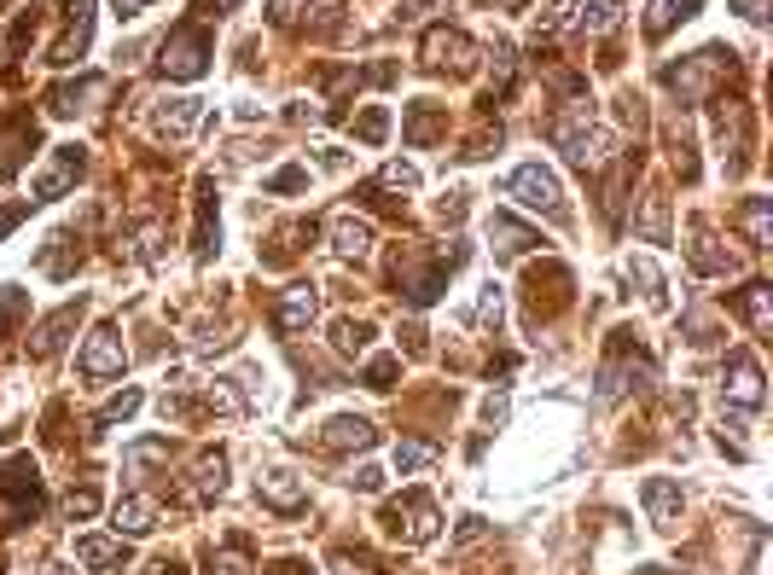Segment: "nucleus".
<instances>
[{"label":"nucleus","instance_id":"f257e3e1","mask_svg":"<svg viewBox=\"0 0 773 575\" xmlns=\"http://www.w3.org/2000/svg\"><path fill=\"white\" fill-rule=\"evenodd\" d=\"M501 187H506V198H518L524 209H541V216L564 221V187H558V175H553V169L524 163V169H512Z\"/></svg>","mask_w":773,"mask_h":575},{"label":"nucleus","instance_id":"f03ea898","mask_svg":"<svg viewBox=\"0 0 773 575\" xmlns=\"http://www.w3.org/2000/svg\"><path fill=\"white\" fill-rule=\"evenodd\" d=\"M210 70V36L198 23H180V30L163 41V76L169 82H198Z\"/></svg>","mask_w":773,"mask_h":575},{"label":"nucleus","instance_id":"7ed1b4c3","mask_svg":"<svg viewBox=\"0 0 773 575\" xmlns=\"http://www.w3.org/2000/svg\"><path fill=\"white\" fill-rule=\"evenodd\" d=\"M384 529H390L396 541H407V546H425V541H436L443 517H436V506L425 500V494H402V500L384 506Z\"/></svg>","mask_w":773,"mask_h":575},{"label":"nucleus","instance_id":"20e7f679","mask_svg":"<svg viewBox=\"0 0 773 575\" xmlns=\"http://www.w3.org/2000/svg\"><path fill=\"white\" fill-rule=\"evenodd\" d=\"M82 169H88V157H82V146H59L53 151V163H47L36 180H30V204H47V198H65L76 180H82Z\"/></svg>","mask_w":773,"mask_h":575},{"label":"nucleus","instance_id":"39448f33","mask_svg":"<svg viewBox=\"0 0 773 575\" xmlns=\"http://www.w3.org/2000/svg\"><path fill=\"white\" fill-rule=\"evenodd\" d=\"M721 396H727L733 407H744V413L762 407V366H756V355H733L727 360V373H721Z\"/></svg>","mask_w":773,"mask_h":575},{"label":"nucleus","instance_id":"423d86ee","mask_svg":"<svg viewBox=\"0 0 773 575\" xmlns=\"http://www.w3.org/2000/svg\"><path fill=\"white\" fill-rule=\"evenodd\" d=\"M76 366H82V378H93V384L117 378L122 373V337H117V326H99L82 344V360H76Z\"/></svg>","mask_w":773,"mask_h":575},{"label":"nucleus","instance_id":"0eeeda50","mask_svg":"<svg viewBox=\"0 0 773 575\" xmlns=\"http://www.w3.org/2000/svg\"><path fill=\"white\" fill-rule=\"evenodd\" d=\"M315 314H320V291H315V285H291V291L274 303V326L286 337H297V331L315 326Z\"/></svg>","mask_w":773,"mask_h":575},{"label":"nucleus","instance_id":"6e6552de","mask_svg":"<svg viewBox=\"0 0 773 575\" xmlns=\"http://www.w3.org/2000/svg\"><path fill=\"white\" fill-rule=\"evenodd\" d=\"M721 70H733V52L710 47V52H698V59H692L686 70H668V88H675L681 99H698L704 82H710V76H721Z\"/></svg>","mask_w":773,"mask_h":575},{"label":"nucleus","instance_id":"1a4fd4ad","mask_svg":"<svg viewBox=\"0 0 773 575\" xmlns=\"http://www.w3.org/2000/svg\"><path fill=\"white\" fill-rule=\"evenodd\" d=\"M640 500H646V512H652V523L663 535L681 529V488L668 477H646V483H640Z\"/></svg>","mask_w":773,"mask_h":575},{"label":"nucleus","instance_id":"9d476101","mask_svg":"<svg viewBox=\"0 0 773 575\" xmlns=\"http://www.w3.org/2000/svg\"><path fill=\"white\" fill-rule=\"evenodd\" d=\"M256 494H262V506L286 512V517H297L308 506V488L291 477V470H262V477H256Z\"/></svg>","mask_w":773,"mask_h":575},{"label":"nucleus","instance_id":"9b49d317","mask_svg":"<svg viewBox=\"0 0 773 575\" xmlns=\"http://www.w3.org/2000/svg\"><path fill=\"white\" fill-rule=\"evenodd\" d=\"M88 36H93V0H70V30L59 36V47L47 52L53 65H76L82 59V47H88Z\"/></svg>","mask_w":773,"mask_h":575},{"label":"nucleus","instance_id":"f8f14e48","mask_svg":"<svg viewBox=\"0 0 773 575\" xmlns=\"http://www.w3.org/2000/svg\"><path fill=\"white\" fill-rule=\"evenodd\" d=\"M331 250H338L344 261H367L373 256V221L338 216V221H331Z\"/></svg>","mask_w":773,"mask_h":575},{"label":"nucleus","instance_id":"ddd939ff","mask_svg":"<svg viewBox=\"0 0 773 575\" xmlns=\"http://www.w3.org/2000/svg\"><path fill=\"white\" fill-rule=\"evenodd\" d=\"M76 558L88 569H122L128 564V541L122 535H82L76 541Z\"/></svg>","mask_w":773,"mask_h":575},{"label":"nucleus","instance_id":"4468645a","mask_svg":"<svg viewBox=\"0 0 773 575\" xmlns=\"http://www.w3.org/2000/svg\"><path fill=\"white\" fill-rule=\"evenodd\" d=\"M158 529V506L146 500V494H128V500H117V535L122 541H140Z\"/></svg>","mask_w":773,"mask_h":575},{"label":"nucleus","instance_id":"2eb2a0df","mask_svg":"<svg viewBox=\"0 0 773 575\" xmlns=\"http://www.w3.org/2000/svg\"><path fill=\"white\" fill-rule=\"evenodd\" d=\"M488 245H495V256H524L535 245V232L524 221H512L506 209H495V216H488Z\"/></svg>","mask_w":773,"mask_h":575},{"label":"nucleus","instance_id":"dca6fc26","mask_svg":"<svg viewBox=\"0 0 773 575\" xmlns=\"http://www.w3.org/2000/svg\"><path fill=\"white\" fill-rule=\"evenodd\" d=\"M221 239V221H216V187L198 180V227H192V256H210Z\"/></svg>","mask_w":773,"mask_h":575},{"label":"nucleus","instance_id":"f3484780","mask_svg":"<svg viewBox=\"0 0 773 575\" xmlns=\"http://www.w3.org/2000/svg\"><path fill=\"white\" fill-rule=\"evenodd\" d=\"M151 117H158V128H163V135H192V128H198V117H204V99H158V111H151Z\"/></svg>","mask_w":773,"mask_h":575},{"label":"nucleus","instance_id":"a211bd4d","mask_svg":"<svg viewBox=\"0 0 773 575\" xmlns=\"http://www.w3.org/2000/svg\"><path fill=\"white\" fill-rule=\"evenodd\" d=\"M378 430L367 425V418H355V413H338L326 425V448H373Z\"/></svg>","mask_w":773,"mask_h":575},{"label":"nucleus","instance_id":"6ab92c4d","mask_svg":"<svg viewBox=\"0 0 773 575\" xmlns=\"http://www.w3.org/2000/svg\"><path fill=\"white\" fill-rule=\"evenodd\" d=\"M472 41L466 36H454V30H430L425 36V65H472Z\"/></svg>","mask_w":773,"mask_h":575},{"label":"nucleus","instance_id":"aec40b11","mask_svg":"<svg viewBox=\"0 0 773 575\" xmlns=\"http://www.w3.org/2000/svg\"><path fill=\"white\" fill-rule=\"evenodd\" d=\"M692 12H698V0H652V7H646V36L663 41V36L675 30V23H686Z\"/></svg>","mask_w":773,"mask_h":575},{"label":"nucleus","instance_id":"412c9836","mask_svg":"<svg viewBox=\"0 0 773 575\" xmlns=\"http://www.w3.org/2000/svg\"><path fill=\"white\" fill-rule=\"evenodd\" d=\"M76 314H82V303H65V308L53 314V320H41V326H36V344H30V349H36L41 360H47V355H59V344H65V331L76 326Z\"/></svg>","mask_w":773,"mask_h":575},{"label":"nucleus","instance_id":"4be33fe9","mask_svg":"<svg viewBox=\"0 0 773 575\" xmlns=\"http://www.w3.org/2000/svg\"><path fill=\"white\" fill-rule=\"evenodd\" d=\"M344 0H274V23H308V18H331Z\"/></svg>","mask_w":773,"mask_h":575},{"label":"nucleus","instance_id":"5701e85b","mask_svg":"<svg viewBox=\"0 0 773 575\" xmlns=\"http://www.w3.org/2000/svg\"><path fill=\"white\" fill-rule=\"evenodd\" d=\"M739 308H744V320H751V331H756V337H767V331H773V303H767V285H744V291H739Z\"/></svg>","mask_w":773,"mask_h":575},{"label":"nucleus","instance_id":"b1692460","mask_svg":"<svg viewBox=\"0 0 773 575\" xmlns=\"http://www.w3.org/2000/svg\"><path fill=\"white\" fill-rule=\"evenodd\" d=\"M459 326H472V331H483V326H501V285L488 279L483 291H477V308H466L459 314Z\"/></svg>","mask_w":773,"mask_h":575},{"label":"nucleus","instance_id":"393cba45","mask_svg":"<svg viewBox=\"0 0 773 575\" xmlns=\"http://www.w3.org/2000/svg\"><path fill=\"white\" fill-rule=\"evenodd\" d=\"M686 250H692V268H698V274H727V268H733V256H721L704 227L692 232V245H686Z\"/></svg>","mask_w":773,"mask_h":575},{"label":"nucleus","instance_id":"a878e982","mask_svg":"<svg viewBox=\"0 0 773 575\" xmlns=\"http://www.w3.org/2000/svg\"><path fill=\"white\" fill-rule=\"evenodd\" d=\"M623 23V0H587L582 7V30L587 36H605V30H616Z\"/></svg>","mask_w":773,"mask_h":575},{"label":"nucleus","instance_id":"bb28decb","mask_svg":"<svg viewBox=\"0 0 773 575\" xmlns=\"http://www.w3.org/2000/svg\"><path fill=\"white\" fill-rule=\"evenodd\" d=\"M367 344H373L367 320H331V349H338V355H360Z\"/></svg>","mask_w":773,"mask_h":575},{"label":"nucleus","instance_id":"cd10ccee","mask_svg":"<svg viewBox=\"0 0 773 575\" xmlns=\"http://www.w3.org/2000/svg\"><path fill=\"white\" fill-rule=\"evenodd\" d=\"M436 465V442H402L396 448V470L402 477H419V470H430Z\"/></svg>","mask_w":773,"mask_h":575},{"label":"nucleus","instance_id":"c85d7f7f","mask_svg":"<svg viewBox=\"0 0 773 575\" xmlns=\"http://www.w3.org/2000/svg\"><path fill=\"white\" fill-rule=\"evenodd\" d=\"M582 7V0H547V7L535 12V36H558L564 23H571V12Z\"/></svg>","mask_w":773,"mask_h":575},{"label":"nucleus","instance_id":"c756f323","mask_svg":"<svg viewBox=\"0 0 773 575\" xmlns=\"http://www.w3.org/2000/svg\"><path fill=\"white\" fill-rule=\"evenodd\" d=\"M204 500H216V494L227 488V459L221 454H210V459H198V483H192Z\"/></svg>","mask_w":773,"mask_h":575},{"label":"nucleus","instance_id":"7c9ffc66","mask_svg":"<svg viewBox=\"0 0 773 575\" xmlns=\"http://www.w3.org/2000/svg\"><path fill=\"white\" fill-rule=\"evenodd\" d=\"M23 308H30V297H23L18 285H0V337H12V326L23 320Z\"/></svg>","mask_w":773,"mask_h":575},{"label":"nucleus","instance_id":"2f4dec72","mask_svg":"<svg viewBox=\"0 0 773 575\" xmlns=\"http://www.w3.org/2000/svg\"><path fill=\"white\" fill-rule=\"evenodd\" d=\"M140 401H146L140 389H122V396H111L106 407H99V425H122V418H135V413H140Z\"/></svg>","mask_w":773,"mask_h":575},{"label":"nucleus","instance_id":"473e14b6","mask_svg":"<svg viewBox=\"0 0 773 575\" xmlns=\"http://www.w3.org/2000/svg\"><path fill=\"white\" fill-rule=\"evenodd\" d=\"M41 274H53V279L70 274V232H53V245L41 250Z\"/></svg>","mask_w":773,"mask_h":575},{"label":"nucleus","instance_id":"72a5a7b5","mask_svg":"<svg viewBox=\"0 0 773 575\" xmlns=\"http://www.w3.org/2000/svg\"><path fill=\"white\" fill-rule=\"evenodd\" d=\"M355 135L367 140V146H378L384 135H390V111H384V105H373V111H360V117H355Z\"/></svg>","mask_w":773,"mask_h":575},{"label":"nucleus","instance_id":"f704fd0d","mask_svg":"<svg viewBox=\"0 0 773 575\" xmlns=\"http://www.w3.org/2000/svg\"><path fill=\"white\" fill-rule=\"evenodd\" d=\"M628 274H634L640 285H646V303H652V308H663V303H668V297H663V274L652 268L646 256H634V261H628Z\"/></svg>","mask_w":773,"mask_h":575},{"label":"nucleus","instance_id":"c9c22d12","mask_svg":"<svg viewBox=\"0 0 773 575\" xmlns=\"http://www.w3.org/2000/svg\"><path fill=\"white\" fill-rule=\"evenodd\" d=\"M378 192H419V169L414 163H390L378 175Z\"/></svg>","mask_w":773,"mask_h":575},{"label":"nucleus","instance_id":"e433bc0d","mask_svg":"<svg viewBox=\"0 0 773 575\" xmlns=\"http://www.w3.org/2000/svg\"><path fill=\"white\" fill-rule=\"evenodd\" d=\"M640 232H646L652 245H663V239H668V204H663V198H652V204H646V216H640Z\"/></svg>","mask_w":773,"mask_h":575},{"label":"nucleus","instance_id":"4c0bfd02","mask_svg":"<svg viewBox=\"0 0 773 575\" xmlns=\"http://www.w3.org/2000/svg\"><path fill=\"white\" fill-rule=\"evenodd\" d=\"M210 575H250V558H245V546H221V553L210 558Z\"/></svg>","mask_w":773,"mask_h":575},{"label":"nucleus","instance_id":"58836bf2","mask_svg":"<svg viewBox=\"0 0 773 575\" xmlns=\"http://www.w3.org/2000/svg\"><path fill=\"white\" fill-rule=\"evenodd\" d=\"M436 128H443V122H436V111H430V105H419V111L407 117V140L425 146V140H436Z\"/></svg>","mask_w":773,"mask_h":575},{"label":"nucleus","instance_id":"ea45409f","mask_svg":"<svg viewBox=\"0 0 773 575\" xmlns=\"http://www.w3.org/2000/svg\"><path fill=\"white\" fill-rule=\"evenodd\" d=\"M430 12H448V0H396V23H419Z\"/></svg>","mask_w":773,"mask_h":575},{"label":"nucleus","instance_id":"a19ab883","mask_svg":"<svg viewBox=\"0 0 773 575\" xmlns=\"http://www.w3.org/2000/svg\"><path fill=\"white\" fill-rule=\"evenodd\" d=\"M303 187H308V169H297V163L268 175V192H303Z\"/></svg>","mask_w":773,"mask_h":575},{"label":"nucleus","instance_id":"79ce46f5","mask_svg":"<svg viewBox=\"0 0 773 575\" xmlns=\"http://www.w3.org/2000/svg\"><path fill=\"white\" fill-rule=\"evenodd\" d=\"M744 227H751V245L762 250L767 245V198H751V209H744Z\"/></svg>","mask_w":773,"mask_h":575},{"label":"nucleus","instance_id":"37998d69","mask_svg":"<svg viewBox=\"0 0 773 575\" xmlns=\"http://www.w3.org/2000/svg\"><path fill=\"white\" fill-rule=\"evenodd\" d=\"M396 373H402V360H396V355H378V360L367 366V384H373V389H390Z\"/></svg>","mask_w":773,"mask_h":575},{"label":"nucleus","instance_id":"c03bdc74","mask_svg":"<svg viewBox=\"0 0 773 575\" xmlns=\"http://www.w3.org/2000/svg\"><path fill=\"white\" fill-rule=\"evenodd\" d=\"M93 93V82H76V88H53V111L59 117H70L76 111V99H88Z\"/></svg>","mask_w":773,"mask_h":575},{"label":"nucleus","instance_id":"a18cd8bd","mask_svg":"<svg viewBox=\"0 0 773 575\" xmlns=\"http://www.w3.org/2000/svg\"><path fill=\"white\" fill-rule=\"evenodd\" d=\"M65 512H70V517H93V512H99V494H93V488H70Z\"/></svg>","mask_w":773,"mask_h":575},{"label":"nucleus","instance_id":"49530a36","mask_svg":"<svg viewBox=\"0 0 773 575\" xmlns=\"http://www.w3.org/2000/svg\"><path fill=\"white\" fill-rule=\"evenodd\" d=\"M338 575H373V558H367V553H355V558L338 553Z\"/></svg>","mask_w":773,"mask_h":575},{"label":"nucleus","instance_id":"de8ad7c7","mask_svg":"<svg viewBox=\"0 0 773 575\" xmlns=\"http://www.w3.org/2000/svg\"><path fill=\"white\" fill-rule=\"evenodd\" d=\"M436 216H443V221H459V216H466V192H448L443 204H436Z\"/></svg>","mask_w":773,"mask_h":575},{"label":"nucleus","instance_id":"09e8293b","mask_svg":"<svg viewBox=\"0 0 773 575\" xmlns=\"http://www.w3.org/2000/svg\"><path fill=\"white\" fill-rule=\"evenodd\" d=\"M355 488H360V494H378V488H384V477H378L373 465H360V470H355Z\"/></svg>","mask_w":773,"mask_h":575},{"label":"nucleus","instance_id":"8fccbe9b","mask_svg":"<svg viewBox=\"0 0 773 575\" xmlns=\"http://www.w3.org/2000/svg\"><path fill=\"white\" fill-rule=\"evenodd\" d=\"M483 541V517H459V546H472Z\"/></svg>","mask_w":773,"mask_h":575},{"label":"nucleus","instance_id":"3c124183","mask_svg":"<svg viewBox=\"0 0 773 575\" xmlns=\"http://www.w3.org/2000/svg\"><path fill=\"white\" fill-rule=\"evenodd\" d=\"M733 7H739L744 18H751V23H762V18H767V0H733Z\"/></svg>","mask_w":773,"mask_h":575},{"label":"nucleus","instance_id":"603ef678","mask_svg":"<svg viewBox=\"0 0 773 575\" xmlns=\"http://www.w3.org/2000/svg\"><path fill=\"white\" fill-rule=\"evenodd\" d=\"M146 575H187V569H180V564H175V558H158V564H151V569H146Z\"/></svg>","mask_w":773,"mask_h":575},{"label":"nucleus","instance_id":"864d4df0","mask_svg":"<svg viewBox=\"0 0 773 575\" xmlns=\"http://www.w3.org/2000/svg\"><path fill=\"white\" fill-rule=\"evenodd\" d=\"M146 7H151V0H117V12H122V18H135V12H146Z\"/></svg>","mask_w":773,"mask_h":575},{"label":"nucleus","instance_id":"5fc2aeb1","mask_svg":"<svg viewBox=\"0 0 773 575\" xmlns=\"http://www.w3.org/2000/svg\"><path fill=\"white\" fill-rule=\"evenodd\" d=\"M274 575H308V569H303V564H279Z\"/></svg>","mask_w":773,"mask_h":575},{"label":"nucleus","instance_id":"6e6d98bb","mask_svg":"<svg viewBox=\"0 0 773 575\" xmlns=\"http://www.w3.org/2000/svg\"><path fill=\"white\" fill-rule=\"evenodd\" d=\"M47 575H76V569H47Z\"/></svg>","mask_w":773,"mask_h":575},{"label":"nucleus","instance_id":"4d7b16f0","mask_svg":"<svg viewBox=\"0 0 773 575\" xmlns=\"http://www.w3.org/2000/svg\"><path fill=\"white\" fill-rule=\"evenodd\" d=\"M227 7H239V0H227Z\"/></svg>","mask_w":773,"mask_h":575}]
</instances>
